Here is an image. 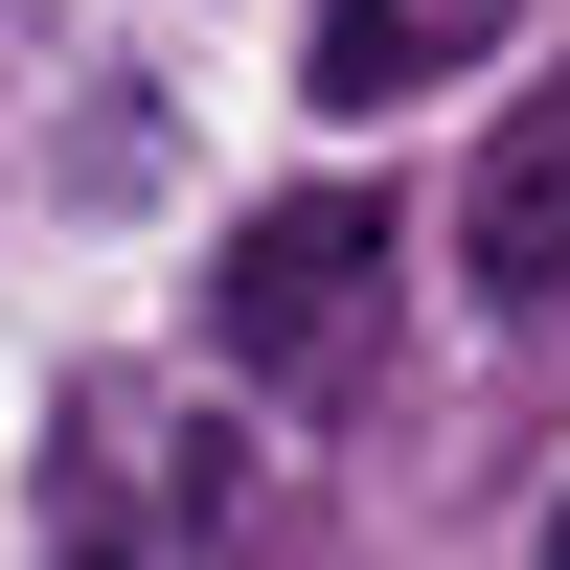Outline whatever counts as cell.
I'll return each instance as SVG.
<instances>
[{"instance_id":"3957f363","label":"cell","mask_w":570,"mask_h":570,"mask_svg":"<svg viewBox=\"0 0 570 570\" xmlns=\"http://www.w3.org/2000/svg\"><path fill=\"white\" fill-rule=\"evenodd\" d=\"M411 69H434V23H411V0H343V23H320V91H343V115H389Z\"/></svg>"},{"instance_id":"7a4b0ae2","label":"cell","mask_w":570,"mask_h":570,"mask_svg":"<svg viewBox=\"0 0 570 570\" xmlns=\"http://www.w3.org/2000/svg\"><path fill=\"white\" fill-rule=\"evenodd\" d=\"M456 274H480V320H548V297H570V69L480 137V183H456Z\"/></svg>"},{"instance_id":"277c9868","label":"cell","mask_w":570,"mask_h":570,"mask_svg":"<svg viewBox=\"0 0 570 570\" xmlns=\"http://www.w3.org/2000/svg\"><path fill=\"white\" fill-rule=\"evenodd\" d=\"M548 570H570V502H548Z\"/></svg>"},{"instance_id":"6da1fadb","label":"cell","mask_w":570,"mask_h":570,"mask_svg":"<svg viewBox=\"0 0 570 570\" xmlns=\"http://www.w3.org/2000/svg\"><path fill=\"white\" fill-rule=\"evenodd\" d=\"M365 297H389V206H343V183H297V206H252L206 252V343L252 365V389H320V365L365 343Z\"/></svg>"}]
</instances>
